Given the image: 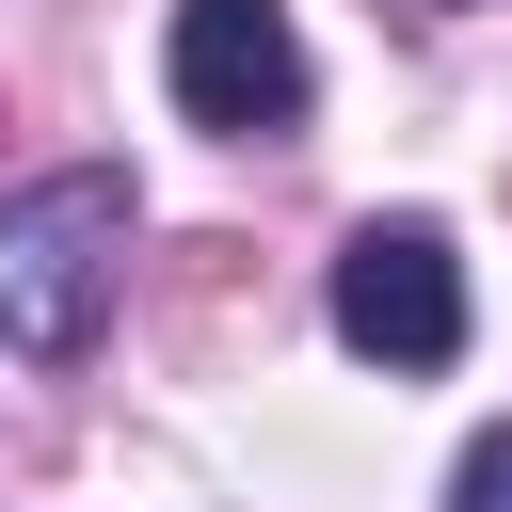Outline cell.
Returning a JSON list of instances; mask_svg holds the SVG:
<instances>
[{
  "label": "cell",
  "mask_w": 512,
  "mask_h": 512,
  "mask_svg": "<svg viewBox=\"0 0 512 512\" xmlns=\"http://www.w3.org/2000/svg\"><path fill=\"white\" fill-rule=\"evenodd\" d=\"M336 336L368 368H448L464 352V256H448V224H416V208L352 224L336 240Z\"/></svg>",
  "instance_id": "cell-3"
},
{
  "label": "cell",
  "mask_w": 512,
  "mask_h": 512,
  "mask_svg": "<svg viewBox=\"0 0 512 512\" xmlns=\"http://www.w3.org/2000/svg\"><path fill=\"white\" fill-rule=\"evenodd\" d=\"M160 80H176V112H192V128H224V144H288V128H304V96H320V64H304L288 0H176Z\"/></svg>",
  "instance_id": "cell-2"
},
{
  "label": "cell",
  "mask_w": 512,
  "mask_h": 512,
  "mask_svg": "<svg viewBox=\"0 0 512 512\" xmlns=\"http://www.w3.org/2000/svg\"><path fill=\"white\" fill-rule=\"evenodd\" d=\"M112 272H128V176L112 160H64V176L0 192V352H32V368L96 352Z\"/></svg>",
  "instance_id": "cell-1"
},
{
  "label": "cell",
  "mask_w": 512,
  "mask_h": 512,
  "mask_svg": "<svg viewBox=\"0 0 512 512\" xmlns=\"http://www.w3.org/2000/svg\"><path fill=\"white\" fill-rule=\"evenodd\" d=\"M448 512H512V432H480V448L448 464Z\"/></svg>",
  "instance_id": "cell-4"
}]
</instances>
